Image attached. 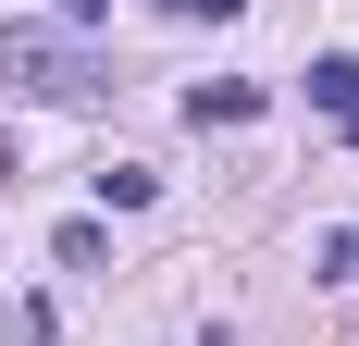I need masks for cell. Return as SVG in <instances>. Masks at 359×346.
Segmentation results:
<instances>
[{"label": "cell", "mask_w": 359, "mask_h": 346, "mask_svg": "<svg viewBox=\"0 0 359 346\" xmlns=\"http://www.w3.org/2000/svg\"><path fill=\"white\" fill-rule=\"evenodd\" d=\"M260 87H186V124H248Z\"/></svg>", "instance_id": "3"}, {"label": "cell", "mask_w": 359, "mask_h": 346, "mask_svg": "<svg viewBox=\"0 0 359 346\" xmlns=\"http://www.w3.org/2000/svg\"><path fill=\"white\" fill-rule=\"evenodd\" d=\"M100 198H111V210H149V198H161V173H137V161H111V173H100Z\"/></svg>", "instance_id": "4"}, {"label": "cell", "mask_w": 359, "mask_h": 346, "mask_svg": "<svg viewBox=\"0 0 359 346\" xmlns=\"http://www.w3.org/2000/svg\"><path fill=\"white\" fill-rule=\"evenodd\" d=\"M310 99H323L334 124H347V111H359V62H347V50H323V62H310Z\"/></svg>", "instance_id": "2"}, {"label": "cell", "mask_w": 359, "mask_h": 346, "mask_svg": "<svg viewBox=\"0 0 359 346\" xmlns=\"http://www.w3.org/2000/svg\"><path fill=\"white\" fill-rule=\"evenodd\" d=\"M347 137H359V111H347Z\"/></svg>", "instance_id": "7"}, {"label": "cell", "mask_w": 359, "mask_h": 346, "mask_svg": "<svg viewBox=\"0 0 359 346\" xmlns=\"http://www.w3.org/2000/svg\"><path fill=\"white\" fill-rule=\"evenodd\" d=\"M174 13H211V25H223V13H236V0H174Z\"/></svg>", "instance_id": "6"}, {"label": "cell", "mask_w": 359, "mask_h": 346, "mask_svg": "<svg viewBox=\"0 0 359 346\" xmlns=\"http://www.w3.org/2000/svg\"><path fill=\"white\" fill-rule=\"evenodd\" d=\"M50 13H62V25H87V13H111V0H50Z\"/></svg>", "instance_id": "5"}, {"label": "cell", "mask_w": 359, "mask_h": 346, "mask_svg": "<svg viewBox=\"0 0 359 346\" xmlns=\"http://www.w3.org/2000/svg\"><path fill=\"white\" fill-rule=\"evenodd\" d=\"M0 74H13L25 99H50V111H87V99L111 87L100 50H87L74 25H0Z\"/></svg>", "instance_id": "1"}]
</instances>
